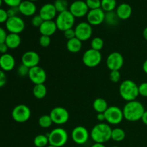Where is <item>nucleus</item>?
Returning a JSON list of instances; mask_svg holds the SVG:
<instances>
[{"instance_id": "e433bc0d", "label": "nucleus", "mask_w": 147, "mask_h": 147, "mask_svg": "<svg viewBox=\"0 0 147 147\" xmlns=\"http://www.w3.org/2000/svg\"><path fill=\"white\" fill-rule=\"evenodd\" d=\"M111 81L113 83H118L121 79V73L119 70H112L109 75Z\"/></svg>"}, {"instance_id": "864d4df0", "label": "nucleus", "mask_w": 147, "mask_h": 147, "mask_svg": "<svg viewBox=\"0 0 147 147\" xmlns=\"http://www.w3.org/2000/svg\"><path fill=\"white\" fill-rule=\"evenodd\" d=\"M2 3H3V0H0V8H1V6L2 5Z\"/></svg>"}, {"instance_id": "dca6fc26", "label": "nucleus", "mask_w": 147, "mask_h": 147, "mask_svg": "<svg viewBox=\"0 0 147 147\" xmlns=\"http://www.w3.org/2000/svg\"><path fill=\"white\" fill-rule=\"evenodd\" d=\"M105 12L101 8L96 9L89 10L88 13L86 15L87 17V22L91 26H98L104 22Z\"/></svg>"}, {"instance_id": "4468645a", "label": "nucleus", "mask_w": 147, "mask_h": 147, "mask_svg": "<svg viewBox=\"0 0 147 147\" xmlns=\"http://www.w3.org/2000/svg\"><path fill=\"white\" fill-rule=\"evenodd\" d=\"M28 77L34 85L44 84L47 80V73L42 67L37 65L30 68Z\"/></svg>"}, {"instance_id": "9d476101", "label": "nucleus", "mask_w": 147, "mask_h": 147, "mask_svg": "<svg viewBox=\"0 0 147 147\" xmlns=\"http://www.w3.org/2000/svg\"><path fill=\"white\" fill-rule=\"evenodd\" d=\"M6 29L9 33L18 34L22 32L25 28V23L24 20L19 16L9 17L5 23Z\"/></svg>"}, {"instance_id": "49530a36", "label": "nucleus", "mask_w": 147, "mask_h": 147, "mask_svg": "<svg viewBox=\"0 0 147 147\" xmlns=\"http://www.w3.org/2000/svg\"><path fill=\"white\" fill-rule=\"evenodd\" d=\"M9 50V47H7V45H6L5 42H3L1 44H0V53L1 55L6 54L7 53Z\"/></svg>"}, {"instance_id": "3c124183", "label": "nucleus", "mask_w": 147, "mask_h": 147, "mask_svg": "<svg viewBox=\"0 0 147 147\" xmlns=\"http://www.w3.org/2000/svg\"><path fill=\"white\" fill-rule=\"evenodd\" d=\"M91 147H106L103 144H99V143H95L93 144Z\"/></svg>"}, {"instance_id": "4be33fe9", "label": "nucleus", "mask_w": 147, "mask_h": 147, "mask_svg": "<svg viewBox=\"0 0 147 147\" xmlns=\"http://www.w3.org/2000/svg\"><path fill=\"white\" fill-rule=\"evenodd\" d=\"M116 12L120 20H126L130 18L132 14V8L130 4L123 3L118 6Z\"/></svg>"}, {"instance_id": "c9c22d12", "label": "nucleus", "mask_w": 147, "mask_h": 147, "mask_svg": "<svg viewBox=\"0 0 147 147\" xmlns=\"http://www.w3.org/2000/svg\"><path fill=\"white\" fill-rule=\"evenodd\" d=\"M44 20L43 19L40 17V14H37V15L33 16V17L32 18L31 23L32 25L34 26L35 27H40L41 26V24H42Z\"/></svg>"}, {"instance_id": "72a5a7b5", "label": "nucleus", "mask_w": 147, "mask_h": 147, "mask_svg": "<svg viewBox=\"0 0 147 147\" xmlns=\"http://www.w3.org/2000/svg\"><path fill=\"white\" fill-rule=\"evenodd\" d=\"M86 3L90 10L96 9L101 7V0H86Z\"/></svg>"}, {"instance_id": "5fc2aeb1", "label": "nucleus", "mask_w": 147, "mask_h": 147, "mask_svg": "<svg viewBox=\"0 0 147 147\" xmlns=\"http://www.w3.org/2000/svg\"><path fill=\"white\" fill-rule=\"evenodd\" d=\"M47 147H57V146H52V145H49V146H47Z\"/></svg>"}, {"instance_id": "4d7b16f0", "label": "nucleus", "mask_w": 147, "mask_h": 147, "mask_svg": "<svg viewBox=\"0 0 147 147\" xmlns=\"http://www.w3.org/2000/svg\"><path fill=\"white\" fill-rule=\"evenodd\" d=\"M112 147H119V146H112Z\"/></svg>"}, {"instance_id": "58836bf2", "label": "nucleus", "mask_w": 147, "mask_h": 147, "mask_svg": "<svg viewBox=\"0 0 147 147\" xmlns=\"http://www.w3.org/2000/svg\"><path fill=\"white\" fill-rule=\"evenodd\" d=\"M139 93L143 97H147V82H144L139 85Z\"/></svg>"}, {"instance_id": "1a4fd4ad", "label": "nucleus", "mask_w": 147, "mask_h": 147, "mask_svg": "<svg viewBox=\"0 0 147 147\" xmlns=\"http://www.w3.org/2000/svg\"><path fill=\"white\" fill-rule=\"evenodd\" d=\"M53 123L57 125H63L67 123L70 118L68 111L63 107L57 106L51 110L50 113Z\"/></svg>"}, {"instance_id": "6e6d98bb", "label": "nucleus", "mask_w": 147, "mask_h": 147, "mask_svg": "<svg viewBox=\"0 0 147 147\" xmlns=\"http://www.w3.org/2000/svg\"><path fill=\"white\" fill-rule=\"evenodd\" d=\"M29 1H33V2H34V1H38V0H29Z\"/></svg>"}, {"instance_id": "7ed1b4c3", "label": "nucleus", "mask_w": 147, "mask_h": 147, "mask_svg": "<svg viewBox=\"0 0 147 147\" xmlns=\"http://www.w3.org/2000/svg\"><path fill=\"white\" fill-rule=\"evenodd\" d=\"M119 93L126 101L135 100L139 96V86L131 80H123L119 86Z\"/></svg>"}, {"instance_id": "6e6552de", "label": "nucleus", "mask_w": 147, "mask_h": 147, "mask_svg": "<svg viewBox=\"0 0 147 147\" xmlns=\"http://www.w3.org/2000/svg\"><path fill=\"white\" fill-rule=\"evenodd\" d=\"M11 116L13 120L17 123H25L30 119L31 110L26 105H17L11 111Z\"/></svg>"}, {"instance_id": "5701e85b", "label": "nucleus", "mask_w": 147, "mask_h": 147, "mask_svg": "<svg viewBox=\"0 0 147 147\" xmlns=\"http://www.w3.org/2000/svg\"><path fill=\"white\" fill-rule=\"evenodd\" d=\"M21 42L22 40L20 34L9 33V34H7L4 42L6 43L9 49H16L20 45Z\"/></svg>"}, {"instance_id": "0eeeda50", "label": "nucleus", "mask_w": 147, "mask_h": 147, "mask_svg": "<svg viewBox=\"0 0 147 147\" xmlns=\"http://www.w3.org/2000/svg\"><path fill=\"white\" fill-rule=\"evenodd\" d=\"M102 60L100 51L88 49L83 55L82 61L83 64L88 67H95L98 65Z\"/></svg>"}, {"instance_id": "ddd939ff", "label": "nucleus", "mask_w": 147, "mask_h": 147, "mask_svg": "<svg viewBox=\"0 0 147 147\" xmlns=\"http://www.w3.org/2000/svg\"><path fill=\"white\" fill-rule=\"evenodd\" d=\"M89 132L86 127L78 126L73 129L71 133V138L73 142L78 145H83L88 141Z\"/></svg>"}, {"instance_id": "a19ab883", "label": "nucleus", "mask_w": 147, "mask_h": 147, "mask_svg": "<svg viewBox=\"0 0 147 147\" xmlns=\"http://www.w3.org/2000/svg\"><path fill=\"white\" fill-rule=\"evenodd\" d=\"M8 18L9 17L8 14H7V10L4 9L2 8H0V24L6 23Z\"/></svg>"}, {"instance_id": "423d86ee", "label": "nucleus", "mask_w": 147, "mask_h": 147, "mask_svg": "<svg viewBox=\"0 0 147 147\" xmlns=\"http://www.w3.org/2000/svg\"><path fill=\"white\" fill-rule=\"evenodd\" d=\"M104 115L106 117V121L109 124L111 125L119 124L124 119L123 110L115 106H109L107 110L104 112Z\"/></svg>"}, {"instance_id": "de8ad7c7", "label": "nucleus", "mask_w": 147, "mask_h": 147, "mask_svg": "<svg viewBox=\"0 0 147 147\" xmlns=\"http://www.w3.org/2000/svg\"><path fill=\"white\" fill-rule=\"evenodd\" d=\"M96 119L100 123H103L106 121V117H105L104 113H98L96 116Z\"/></svg>"}, {"instance_id": "b1692460", "label": "nucleus", "mask_w": 147, "mask_h": 147, "mask_svg": "<svg viewBox=\"0 0 147 147\" xmlns=\"http://www.w3.org/2000/svg\"><path fill=\"white\" fill-rule=\"evenodd\" d=\"M66 47H67V50L70 53H78L82 49V42L78 38L75 37L71 40H67Z\"/></svg>"}, {"instance_id": "2eb2a0df", "label": "nucleus", "mask_w": 147, "mask_h": 147, "mask_svg": "<svg viewBox=\"0 0 147 147\" xmlns=\"http://www.w3.org/2000/svg\"><path fill=\"white\" fill-rule=\"evenodd\" d=\"M69 11L76 18H81L87 15L89 11V9L86 1L82 0H76L70 5Z\"/></svg>"}, {"instance_id": "ea45409f", "label": "nucleus", "mask_w": 147, "mask_h": 147, "mask_svg": "<svg viewBox=\"0 0 147 147\" xmlns=\"http://www.w3.org/2000/svg\"><path fill=\"white\" fill-rule=\"evenodd\" d=\"M22 1V0H3V2L9 7H18Z\"/></svg>"}, {"instance_id": "f03ea898", "label": "nucleus", "mask_w": 147, "mask_h": 147, "mask_svg": "<svg viewBox=\"0 0 147 147\" xmlns=\"http://www.w3.org/2000/svg\"><path fill=\"white\" fill-rule=\"evenodd\" d=\"M112 129L108 123H99L95 125L90 132V136L95 143L104 144L111 139Z\"/></svg>"}, {"instance_id": "37998d69", "label": "nucleus", "mask_w": 147, "mask_h": 147, "mask_svg": "<svg viewBox=\"0 0 147 147\" xmlns=\"http://www.w3.org/2000/svg\"><path fill=\"white\" fill-rule=\"evenodd\" d=\"M7 11L9 17L18 16L17 14H18V13H20L18 7H9V8L7 10Z\"/></svg>"}, {"instance_id": "c85d7f7f", "label": "nucleus", "mask_w": 147, "mask_h": 147, "mask_svg": "<svg viewBox=\"0 0 147 147\" xmlns=\"http://www.w3.org/2000/svg\"><path fill=\"white\" fill-rule=\"evenodd\" d=\"M100 8L105 12L114 11L116 8V0H101Z\"/></svg>"}, {"instance_id": "6ab92c4d", "label": "nucleus", "mask_w": 147, "mask_h": 147, "mask_svg": "<svg viewBox=\"0 0 147 147\" xmlns=\"http://www.w3.org/2000/svg\"><path fill=\"white\" fill-rule=\"evenodd\" d=\"M39 14L44 21L53 20L57 15V10H56L54 4L48 3V4H44L40 8Z\"/></svg>"}, {"instance_id": "aec40b11", "label": "nucleus", "mask_w": 147, "mask_h": 147, "mask_svg": "<svg viewBox=\"0 0 147 147\" xmlns=\"http://www.w3.org/2000/svg\"><path fill=\"white\" fill-rule=\"evenodd\" d=\"M19 11L20 14L26 17H31L34 16L37 11V7L33 1L25 0L22 1L20 6L18 7Z\"/></svg>"}, {"instance_id": "412c9836", "label": "nucleus", "mask_w": 147, "mask_h": 147, "mask_svg": "<svg viewBox=\"0 0 147 147\" xmlns=\"http://www.w3.org/2000/svg\"><path fill=\"white\" fill-rule=\"evenodd\" d=\"M57 27L56 25L55 22L53 20H47V21H44L42 24L39 27V30L42 35L45 36H50L53 35L57 31Z\"/></svg>"}, {"instance_id": "20e7f679", "label": "nucleus", "mask_w": 147, "mask_h": 147, "mask_svg": "<svg viewBox=\"0 0 147 147\" xmlns=\"http://www.w3.org/2000/svg\"><path fill=\"white\" fill-rule=\"evenodd\" d=\"M49 144L57 147H62L66 144L68 140V134L63 128H56L47 135Z\"/></svg>"}, {"instance_id": "393cba45", "label": "nucleus", "mask_w": 147, "mask_h": 147, "mask_svg": "<svg viewBox=\"0 0 147 147\" xmlns=\"http://www.w3.org/2000/svg\"><path fill=\"white\" fill-rule=\"evenodd\" d=\"M93 109L97 112V113H104L107 110L109 106H108V103L105 99L102 98H98L93 101Z\"/></svg>"}, {"instance_id": "4c0bfd02", "label": "nucleus", "mask_w": 147, "mask_h": 147, "mask_svg": "<svg viewBox=\"0 0 147 147\" xmlns=\"http://www.w3.org/2000/svg\"><path fill=\"white\" fill-rule=\"evenodd\" d=\"M40 45L42 47H47L51 43V40H50V37L48 36L41 35L40 40H39Z\"/></svg>"}, {"instance_id": "a211bd4d", "label": "nucleus", "mask_w": 147, "mask_h": 147, "mask_svg": "<svg viewBox=\"0 0 147 147\" xmlns=\"http://www.w3.org/2000/svg\"><path fill=\"white\" fill-rule=\"evenodd\" d=\"M15 59L9 53L1 55L0 56V69L4 72L11 71L15 67Z\"/></svg>"}, {"instance_id": "f3484780", "label": "nucleus", "mask_w": 147, "mask_h": 147, "mask_svg": "<svg viewBox=\"0 0 147 147\" xmlns=\"http://www.w3.org/2000/svg\"><path fill=\"white\" fill-rule=\"evenodd\" d=\"M40 61V57L36 52L30 50L27 51L22 56V64L24 65L29 68L38 65Z\"/></svg>"}, {"instance_id": "603ef678", "label": "nucleus", "mask_w": 147, "mask_h": 147, "mask_svg": "<svg viewBox=\"0 0 147 147\" xmlns=\"http://www.w3.org/2000/svg\"><path fill=\"white\" fill-rule=\"evenodd\" d=\"M143 37L144 38V40L147 41V27L146 28H144V30L143 31Z\"/></svg>"}, {"instance_id": "a878e982", "label": "nucleus", "mask_w": 147, "mask_h": 147, "mask_svg": "<svg viewBox=\"0 0 147 147\" xmlns=\"http://www.w3.org/2000/svg\"><path fill=\"white\" fill-rule=\"evenodd\" d=\"M47 88L44 84L34 85L32 90L33 95L37 99L44 98L47 95Z\"/></svg>"}, {"instance_id": "bb28decb", "label": "nucleus", "mask_w": 147, "mask_h": 147, "mask_svg": "<svg viewBox=\"0 0 147 147\" xmlns=\"http://www.w3.org/2000/svg\"><path fill=\"white\" fill-rule=\"evenodd\" d=\"M120 19L116 14V11H109L106 12L105 14V20L104 22L107 25L109 26H116L119 24V21Z\"/></svg>"}, {"instance_id": "f8f14e48", "label": "nucleus", "mask_w": 147, "mask_h": 147, "mask_svg": "<svg viewBox=\"0 0 147 147\" xmlns=\"http://www.w3.org/2000/svg\"><path fill=\"white\" fill-rule=\"evenodd\" d=\"M106 66L108 68L112 70H120L124 63L123 55L119 52L111 53L106 59Z\"/></svg>"}, {"instance_id": "8fccbe9b", "label": "nucleus", "mask_w": 147, "mask_h": 147, "mask_svg": "<svg viewBox=\"0 0 147 147\" xmlns=\"http://www.w3.org/2000/svg\"><path fill=\"white\" fill-rule=\"evenodd\" d=\"M142 68H143L144 72L146 74H147V60H146L144 62L143 65H142Z\"/></svg>"}, {"instance_id": "9b49d317", "label": "nucleus", "mask_w": 147, "mask_h": 147, "mask_svg": "<svg viewBox=\"0 0 147 147\" xmlns=\"http://www.w3.org/2000/svg\"><path fill=\"white\" fill-rule=\"evenodd\" d=\"M76 37L81 42L87 41L93 34V28L88 22H82L78 24L75 27Z\"/></svg>"}, {"instance_id": "09e8293b", "label": "nucleus", "mask_w": 147, "mask_h": 147, "mask_svg": "<svg viewBox=\"0 0 147 147\" xmlns=\"http://www.w3.org/2000/svg\"><path fill=\"white\" fill-rule=\"evenodd\" d=\"M141 120L147 126V111H145V112L144 113L143 116H142V118Z\"/></svg>"}, {"instance_id": "a18cd8bd", "label": "nucleus", "mask_w": 147, "mask_h": 147, "mask_svg": "<svg viewBox=\"0 0 147 147\" xmlns=\"http://www.w3.org/2000/svg\"><path fill=\"white\" fill-rule=\"evenodd\" d=\"M7 36V33L6 30L1 27H0V44L4 42L6 40V37Z\"/></svg>"}, {"instance_id": "79ce46f5", "label": "nucleus", "mask_w": 147, "mask_h": 147, "mask_svg": "<svg viewBox=\"0 0 147 147\" xmlns=\"http://www.w3.org/2000/svg\"><path fill=\"white\" fill-rule=\"evenodd\" d=\"M64 32V36L67 40H71L76 37V32H75V30L73 28L69 29V30H66V31L63 32Z\"/></svg>"}, {"instance_id": "39448f33", "label": "nucleus", "mask_w": 147, "mask_h": 147, "mask_svg": "<svg viewBox=\"0 0 147 147\" xmlns=\"http://www.w3.org/2000/svg\"><path fill=\"white\" fill-rule=\"evenodd\" d=\"M76 17L70 12L69 10L59 13L55 20L57 30L65 32L69 29H72L75 24Z\"/></svg>"}, {"instance_id": "473e14b6", "label": "nucleus", "mask_w": 147, "mask_h": 147, "mask_svg": "<svg viewBox=\"0 0 147 147\" xmlns=\"http://www.w3.org/2000/svg\"><path fill=\"white\" fill-rule=\"evenodd\" d=\"M103 45H104V42L103 39L98 37H94L90 42V47H91L90 48L97 51H100L103 49Z\"/></svg>"}, {"instance_id": "f704fd0d", "label": "nucleus", "mask_w": 147, "mask_h": 147, "mask_svg": "<svg viewBox=\"0 0 147 147\" xmlns=\"http://www.w3.org/2000/svg\"><path fill=\"white\" fill-rule=\"evenodd\" d=\"M30 68L24 65L21 64L17 68V74L20 77H26L28 76Z\"/></svg>"}, {"instance_id": "7c9ffc66", "label": "nucleus", "mask_w": 147, "mask_h": 147, "mask_svg": "<svg viewBox=\"0 0 147 147\" xmlns=\"http://www.w3.org/2000/svg\"><path fill=\"white\" fill-rule=\"evenodd\" d=\"M39 125L43 129H48L53 123L50 115H43L40 116L38 121Z\"/></svg>"}, {"instance_id": "2f4dec72", "label": "nucleus", "mask_w": 147, "mask_h": 147, "mask_svg": "<svg viewBox=\"0 0 147 147\" xmlns=\"http://www.w3.org/2000/svg\"><path fill=\"white\" fill-rule=\"evenodd\" d=\"M57 12L61 13L68 10V2L67 0H56L54 4Z\"/></svg>"}, {"instance_id": "c756f323", "label": "nucleus", "mask_w": 147, "mask_h": 147, "mask_svg": "<svg viewBox=\"0 0 147 147\" xmlns=\"http://www.w3.org/2000/svg\"><path fill=\"white\" fill-rule=\"evenodd\" d=\"M33 142L36 147H45L49 144L48 136L44 134H38L34 137Z\"/></svg>"}, {"instance_id": "c03bdc74", "label": "nucleus", "mask_w": 147, "mask_h": 147, "mask_svg": "<svg viewBox=\"0 0 147 147\" xmlns=\"http://www.w3.org/2000/svg\"><path fill=\"white\" fill-rule=\"evenodd\" d=\"M7 83V76L3 70L0 69V88L4 87Z\"/></svg>"}, {"instance_id": "cd10ccee", "label": "nucleus", "mask_w": 147, "mask_h": 147, "mask_svg": "<svg viewBox=\"0 0 147 147\" xmlns=\"http://www.w3.org/2000/svg\"><path fill=\"white\" fill-rule=\"evenodd\" d=\"M126 137V133L124 130L121 128H115L112 129L111 131V139L114 142H122Z\"/></svg>"}, {"instance_id": "f257e3e1", "label": "nucleus", "mask_w": 147, "mask_h": 147, "mask_svg": "<svg viewBox=\"0 0 147 147\" xmlns=\"http://www.w3.org/2000/svg\"><path fill=\"white\" fill-rule=\"evenodd\" d=\"M145 112L144 106L138 100L127 102L123 109V117L126 121L136 122L141 120Z\"/></svg>"}]
</instances>
